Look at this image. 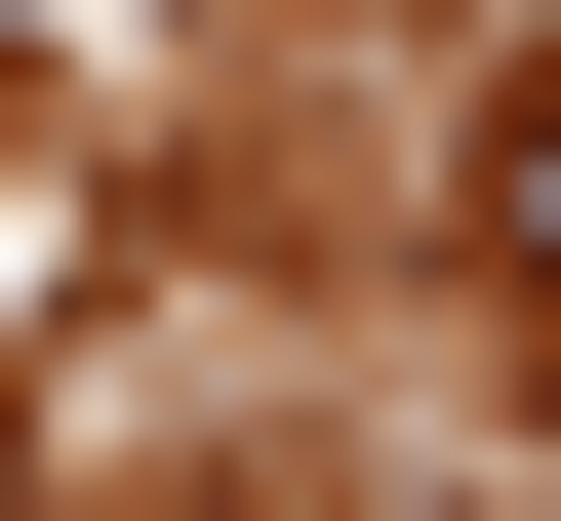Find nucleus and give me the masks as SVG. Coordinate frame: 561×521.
Returning a JSON list of instances; mask_svg holds the SVG:
<instances>
[{
    "label": "nucleus",
    "mask_w": 561,
    "mask_h": 521,
    "mask_svg": "<svg viewBox=\"0 0 561 521\" xmlns=\"http://www.w3.org/2000/svg\"><path fill=\"white\" fill-rule=\"evenodd\" d=\"M481 281H522V321H561V81L481 121Z\"/></svg>",
    "instance_id": "obj_1"
}]
</instances>
